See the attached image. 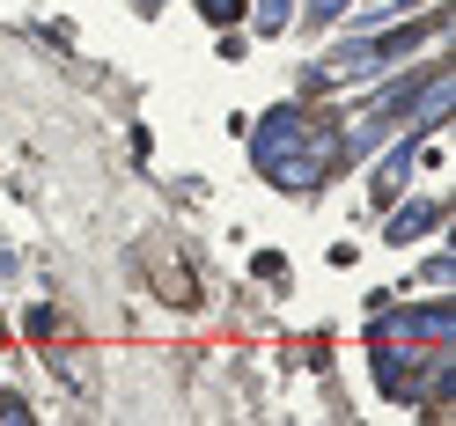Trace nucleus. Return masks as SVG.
<instances>
[{"mask_svg": "<svg viewBox=\"0 0 456 426\" xmlns=\"http://www.w3.org/2000/svg\"><path fill=\"white\" fill-rule=\"evenodd\" d=\"M258 169L280 191H317L331 177V140L309 133L302 110H273V118L258 125Z\"/></svg>", "mask_w": 456, "mask_h": 426, "instance_id": "1", "label": "nucleus"}, {"mask_svg": "<svg viewBox=\"0 0 456 426\" xmlns=\"http://www.w3.org/2000/svg\"><path fill=\"white\" fill-rule=\"evenodd\" d=\"M435 221H442V206H435V198H405V213H390V243H412V236H427V229H435Z\"/></svg>", "mask_w": 456, "mask_h": 426, "instance_id": "2", "label": "nucleus"}, {"mask_svg": "<svg viewBox=\"0 0 456 426\" xmlns=\"http://www.w3.org/2000/svg\"><path fill=\"white\" fill-rule=\"evenodd\" d=\"M397 331H405V338H449V317H442V309H405Z\"/></svg>", "mask_w": 456, "mask_h": 426, "instance_id": "3", "label": "nucleus"}, {"mask_svg": "<svg viewBox=\"0 0 456 426\" xmlns=\"http://www.w3.org/2000/svg\"><path fill=\"white\" fill-rule=\"evenodd\" d=\"M199 15H207V22H236L243 0H199Z\"/></svg>", "mask_w": 456, "mask_h": 426, "instance_id": "4", "label": "nucleus"}, {"mask_svg": "<svg viewBox=\"0 0 456 426\" xmlns=\"http://www.w3.org/2000/svg\"><path fill=\"white\" fill-rule=\"evenodd\" d=\"M258 22H265V30H280V22H288V0H265V8H258Z\"/></svg>", "mask_w": 456, "mask_h": 426, "instance_id": "5", "label": "nucleus"}, {"mask_svg": "<svg viewBox=\"0 0 456 426\" xmlns=\"http://www.w3.org/2000/svg\"><path fill=\"white\" fill-rule=\"evenodd\" d=\"M0 419H30V405L22 397H0Z\"/></svg>", "mask_w": 456, "mask_h": 426, "instance_id": "6", "label": "nucleus"}, {"mask_svg": "<svg viewBox=\"0 0 456 426\" xmlns=\"http://www.w3.org/2000/svg\"><path fill=\"white\" fill-rule=\"evenodd\" d=\"M309 8H317V22H324V15H338V8H346V0H309Z\"/></svg>", "mask_w": 456, "mask_h": 426, "instance_id": "7", "label": "nucleus"}]
</instances>
